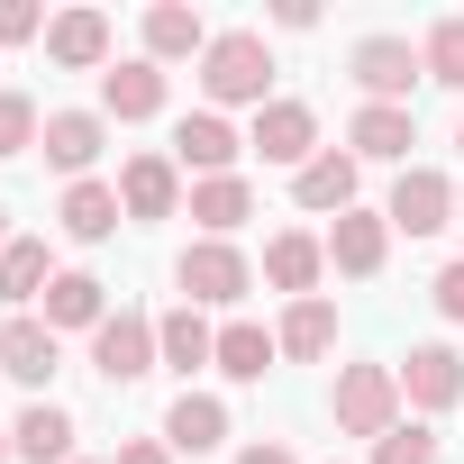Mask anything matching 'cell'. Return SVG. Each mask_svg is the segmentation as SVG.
Instances as JSON below:
<instances>
[{"mask_svg": "<svg viewBox=\"0 0 464 464\" xmlns=\"http://www.w3.org/2000/svg\"><path fill=\"white\" fill-rule=\"evenodd\" d=\"M246 146H256L265 164H292V173H301V164L319 155V119H310L301 101H265V110H256V137H246Z\"/></svg>", "mask_w": 464, "mask_h": 464, "instance_id": "7", "label": "cell"}, {"mask_svg": "<svg viewBox=\"0 0 464 464\" xmlns=\"http://www.w3.org/2000/svg\"><path fill=\"white\" fill-rule=\"evenodd\" d=\"M10 455H19V446H10V428H0V464H10Z\"/></svg>", "mask_w": 464, "mask_h": 464, "instance_id": "37", "label": "cell"}, {"mask_svg": "<svg viewBox=\"0 0 464 464\" xmlns=\"http://www.w3.org/2000/svg\"><path fill=\"white\" fill-rule=\"evenodd\" d=\"M319 265H328V246H319V237H301V227H292V237H274V246H265V283H274V292H292V301H310Z\"/></svg>", "mask_w": 464, "mask_h": 464, "instance_id": "23", "label": "cell"}, {"mask_svg": "<svg viewBox=\"0 0 464 464\" xmlns=\"http://www.w3.org/2000/svg\"><path fill=\"white\" fill-rule=\"evenodd\" d=\"M373 464H437V428H419V419H401L392 437H373Z\"/></svg>", "mask_w": 464, "mask_h": 464, "instance_id": "30", "label": "cell"}, {"mask_svg": "<svg viewBox=\"0 0 464 464\" xmlns=\"http://www.w3.org/2000/svg\"><path fill=\"white\" fill-rule=\"evenodd\" d=\"M428 64H419V46L410 37H364L355 46V82L382 101V110H410V82H419Z\"/></svg>", "mask_w": 464, "mask_h": 464, "instance_id": "6", "label": "cell"}, {"mask_svg": "<svg viewBox=\"0 0 464 464\" xmlns=\"http://www.w3.org/2000/svg\"><path fill=\"white\" fill-rule=\"evenodd\" d=\"M200 92H209L218 110H237V101H256V110H265V92H274V46H265L256 28L209 37V55H200Z\"/></svg>", "mask_w": 464, "mask_h": 464, "instance_id": "1", "label": "cell"}, {"mask_svg": "<svg viewBox=\"0 0 464 464\" xmlns=\"http://www.w3.org/2000/svg\"><path fill=\"white\" fill-rule=\"evenodd\" d=\"M101 110L110 119H155L164 110V64H146V55L137 64H110L101 73Z\"/></svg>", "mask_w": 464, "mask_h": 464, "instance_id": "16", "label": "cell"}, {"mask_svg": "<svg viewBox=\"0 0 464 464\" xmlns=\"http://www.w3.org/2000/svg\"><path fill=\"white\" fill-rule=\"evenodd\" d=\"M173 55H209V28H200V10H182V0L146 10V64H173Z\"/></svg>", "mask_w": 464, "mask_h": 464, "instance_id": "22", "label": "cell"}, {"mask_svg": "<svg viewBox=\"0 0 464 464\" xmlns=\"http://www.w3.org/2000/svg\"><path fill=\"white\" fill-rule=\"evenodd\" d=\"M401 237H437V227L455 218V182L446 173H428V164H410L401 182H392V209H382Z\"/></svg>", "mask_w": 464, "mask_h": 464, "instance_id": "5", "label": "cell"}, {"mask_svg": "<svg viewBox=\"0 0 464 464\" xmlns=\"http://www.w3.org/2000/svg\"><path fill=\"white\" fill-rule=\"evenodd\" d=\"M73 410H55V401H28L19 410V428H10V446L28 455V464H73Z\"/></svg>", "mask_w": 464, "mask_h": 464, "instance_id": "15", "label": "cell"}, {"mask_svg": "<svg viewBox=\"0 0 464 464\" xmlns=\"http://www.w3.org/2000/svg\"><path fill=\"white\" fill-rule=\"evenodd\" d=\"M337 428L346 437H392L401 428V373L392 364H346L337 373Z\"/></svg>", "mask_w": 464, "mask_h": 464, "instance_id": "2", "label": "cell"}, {"mask_svg": "<svg viewBox=\"0 0 464 464\" xmlns=\"http://www.w3.org/2000/svg\"><path fill=\"white\" fill-rule=\"evenodd\" d=\"M101 137H110V128H101L92 110H55L37 146H46V164H55V173H73V182H82V173L101 164Z\"/></svg>", "mask_w": 464, "mask_h": 464, "instance_id": "12", "label": "cell"}, {"mask_svg": "<svg viewBox=\"0 0 464 464\" xmlns=\"http://www.w3.org/2000/svg\"><path fill=\"white\" fill-rule=\"evenodd\" d=\"M455 209H464V200H455Z\"/></svg>", "mask_w": 464, "mask_h": 464, "instance_id": "39", "label": "cell"}, {"mask_svg": "<svg viewBox=\"0 0 464 464\" xmlns=\"http://www.w3.org/2000/svg\"><path fill=\"white\" fill-rule=\"evenodd\" d=\"M119 209H128V218H173V209H182L173 155H137V164L119 173Z\"/></svg>", "mask_w": 464, "mask_h": 464, "instance_id": "13", "label": "cell"}, {"mask_svg": "<svg viewBox=\"0 0 464 464\" xmlns=\"http://www.w3.org/2000/svg\"><path fill=\"white\" fill-rule=\"evenodd\" d=\"M274 346H283V355H301V364H310V355H328V346H337V310H328L319 292H310V301H292V310H283V328H274Z\"/></svg>", "mask_w": 464, "mask_h": 464, "instance_id": "26", "label": "cell"}, {"mask_svg": "<svg viewBox=\"0 0 464 464\" xmlns=\"http://www.w3.org/2000/svg\"><path fill=\"white\" fill-rule=\"evenodd\" d=\"M119 464H173V446H164V437H128V446H119Z\"/></svg>", "mask_w": 464, "mask_h": 464, "instance_id": "34", "label": "cell"}, {"mask_svg": "<svg viewBox=\"0 0 464 464\" xmlns=\"http://www.w3.org/2000/svg\"><path fill=\"white\" fill-rule=\"evenodd\" d=\"M274 355H283V346H274V337H265L256 319L218 328V373H227V382H265V364H274Z\"/></svg>", "mask_w": 464, "mask_h": 464, "instance_id": "28", "label": "cell"}, {"mask_svg": "<svg viewBox=\"0 0 464 464\" xmlns=\"http://www.w3.org/2000/svg\"><path fill=\"white\" fill-rule=\"evenodd\" d=\"M46 55L73 64V73H92V64L110 55V19H101V10H64V19L46 28Z\"/></svg>", "mask_w": 464, "mask_h": 464, "instance_id": "24", "label": "cell"}, {"mask_svg": "<svg viewBox=\"0 0 464 464\" xmlns=\"http://www.w3.org/2000/svg\"><path fill=\"white\" fill-rule=\"evenodd\" d=\"M191 218L209 227V237H237V227L256 218V191H246V173H218V182H191Z\"/></svg>", "mask_w": 464, "mask_h": 464, "instance_id": "19", "label": "cell"}, {"mask_svg": "<svg viewBox=\"0 0 464 464\" xmlns=\"http://www.w3.org/2000/svg\"><path fill=\"white\" fill-rule=\"evenodd\" d=\"M401 392H410L419 410H455V401H464V355H455V346H410Z\"/></svg>", "mask_w": 464, "mask_h": 464, "instance_id": "10", "label": "cell"}, {"mask_svg": "<svg viewBox=\"0 0 464 464\" xmlns=\"http://www.w3.org/2000/svg\"><path fill=\"white\" fill-rule=\"evenodd\" d=\"M0 256H10V209H0Z\"/></svg>", "mask_w": 464, "mask_h": 464, "instance_id": "36", "label": "cell"}, {"mask_svg": "<svg viewBox=\"0 0 464 464\" xmlns=\"http://www.w3.org/2000/svg\"><path fill=\"white\" fill-rule=\"evenodd\" d=\"M164 446H173V455H209V446H227V410L200 401V392H182V401L164 410Z\"/></svg>", "mask_w": 464, "mask_h": 464, "instance_id": "21", "label": "cell"}, {"mask_svg": "<svg viewBox=\"0 0 464 464\" xmlns=\"http://www.w3.org/2000/svg\"><path fill=\"white\" fill-rule=\"evenodd\" d=\"M46 283H55L46 237H10V256H0V301H46Z\"/></svg>", "mask_w": 464, "mask_h": 464, "instance_id": "27", "label": "cell"}, {"mask_svg": "<svg viewBox=\"0 0 464 464\" xmlns=\"http://www.w3.org/2000/svg\"><path fill=\"white\" fill-rule=\"evenodd\" d=\"M455 146H464V128H455Z\"/></svg>", "mask_w": 464, "mask_h": 464, "instance_id": "38", "label": "cell"}, {"mask_svg": "<svg viewBox=\"0 0 464 464\" xmlns=\"http://www.w3.org/2000/svg\"><path fill=\"white\" fill-rule=\"evenodd\" d=\"M55 218H64V237H73V246H101V237H110V227H119L128 209H119V182H73Z\"/></svg>", "mask_w": 464, "mask_h": 464, "instance_id": "18", "label": "cell"}, {"mask_svg": "<svg viewBox=\"0 0 464 464\" xmlns=\"http://www.w3.org/2000/svg\"><path fill=\"white\" fill-rule=\"evenodd\" d=\"M37 319H46V328H101V319H110V292H101L92 274H55Z\"/></svg>", "mask_w": 464, "mask_h": 464, "instance_id": "25", "label": "cell"}, {"mask_svg": "<svg viewBox=\"0 0 464 464\" xmlns=\"http://www.w3.org/2000/svg\"><path fill=\"white\" fill-rule=\"evenodd\" d=\"M346 146H355V155H382V164H401V155L419 146V119H410V110H382V101H364V110H355V128H346Z\"/></svg>", "mask_w": 464, "mask_h": 464, "instance_id": "20", "label": "cell"}, {"mask_svg": "<svg viewBox=\"0 0 464 464\" xmlns=\"http://www.w3.org/2000/svg\"><path fill=\"white\" fill-rule=\"evenodd\" d=\"M382 246H392V218H373V209H346L337 227H328V265L337 274H382Z\"/></svg>", "mask_w": 464, "mask_h": 464, "instance_id": "11", "label": "cell"}, {"mask_svg": "<svg viewBox=\"0 0 464 464\" xmlns=\"http://www.w3.org/2000/svg\"><path fill=\"white\" fill-rule=\"evenodd\" d=\"M164 355H155V319L146 310H110L101 328H92V373L101 382H146Z\"/></svg>", "mask_w": 464, "mask_h": 464, "instance_id": "4", "label": "cell"}, {"mask_svg": "<svg viewBox=\"0 0 464 464\" xmlns=\"http://www.w3.org/2000/svg\"><path fill=\"white\" fill-rule=\"evenodd\" d=\"M46 128H37V101L28 92H0V155H28Z\"/></svg>", "mask_w": 464, "mask_h": 464, "instance_id": "31", "label": "cell"}, {"mask_svg": "<svg viewBox=\"0 0 464 464\" xmlns=\"http://www.w3.org/2000/svg\"><path fill=\"white\" fill-rule=\"evenodd\" d=\"M237 155H246V137H237V128H227L218 110H191V119L173 128V164H191L200 182H218V173H227V164H237Z\"/></svg>", "mask_w": 464, "mask_h": 464, "instance_id": "8", "label": "cell"}, {"mask_svg": "<svg viewBox=\"0 0 464 464\" xmlns=\"http://www.w3.org/2000/svg\"><path fill=\"white\" fill-rule=\"evenodd\" d=\"M173 283H182V301L191 310H227V301H246V283H256V265L227 246V237H200L182 265H173Z\"/></svg>", "mask_w": 464, "mask_h": 464, "instance_id": "3", "label": "cell"}, {"mask_svg": "<svg viewBox=\"0 0 464 464\" xmlns=\"http://www.w3.org/2000/svg\"><path fill=\"white\" fill-rule=\"evenodd\" d=\"M19 37H46V19L28 10V0H0V46H19Z\"/></svg>", "mask_w": 464, "mask_h": 464, "instance_id": "32", "label": "cell"}, {"mask_svg": "<svg viewBox=\"0 0 464 464\" xmlns=\"http://www.w3.org/2000/svg\"><path fill=\"white\" fill-rule=\"evenodd\" d=\"M237 464H292V446H274V437H265V446H246Z\"/></svg>", "mask_w": 464, "mask_h": 464, "instance_id": "35", "label": "cell"}, {"mask_svg": "<svg viewBox=\"0 0 464 464\" xmlns=\"http://www.w3.org/2000/svg\"><path fill=\"white\" fill-rule=\"evenodd\" d=\"M155 355H164L173 373H200V364H218V328L182 301V310H164V319H155Z\"/></svg>", "mask_w": 464, "mask_h": 464, "instance_id": "14", "label": "cell"}, {"mask_svg": "<svg viewBox=\"0 0 464 464\" xmlns=\"http://www.w3.org/2000/svg\"><path fill=\"white\" fill-rule=\"evenodd\" d=\"M437 310L464 328V265H446V274H437Z\"/></svg>", "mask_w": 464, "mask_h": 464, "instance_id": "33", "label": "cell"}, {"mask_svg": "<svg viewBox=\"0 0 464 464\" xmlns=\"http://www.w3.org/2000/svg\"><path fill=\"white\" fill-rule=\"evenodd\" d=\"M55 328L46 319H10V328H0V373H10V382H28V392H46L55 382Z\"/></svg>", "mask_w": 464, "mask_h": 464, "instance_id": "9", "label": "cell"}, {"mask_svg": "<svg viewBox=\"0 0 464 464\" xmlns=\"http://www.w3.org/2000/svg\"><path fill=\"white\" fill-rule=\"evenodd\" d=\"M419 64H428V82L464 92V19H437V28H428V46H419Z\"/></svg>", "mask_w": 464, "mask_h": 464, "instance_id": "29", "label": "cell"}, {"mask_svg": "<svg viewBox=\"0 0 464 464\" xmlns=\"http://www.w3.org/2000/svg\"><path fill=\"white\" fill-rule=\"evenodd\" d=\"M292 200H301V209H337V218H346V209H355V155H337V146H328V155H310V164L292 173Z\"/></svg>", "mask_w": 464, "mask_h": 464, "instance_id": "17", "label": "cell"}]
</instances>
